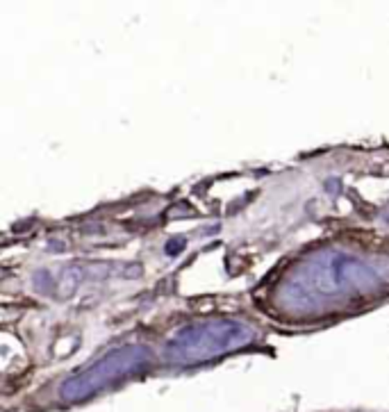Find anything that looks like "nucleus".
I'll use <instances>...</instances> for the list:
<instances>
[{"mask_svg": "<svg viewBox=\"0 0 389 412\" xmlns=\"http://www.w3.org/2000/svg\"><path fill=\"white\" fill-rule=\"evenodd\" d=\"M380 282V276L371 265L351 258L346 253H324L312 262L303 265L289 280V294L296 296L292 301H303L310 307L314 301H330L333 296L353 294L371 290Z\"/></svg>", "mask_w": 389, "mask_h": 412, "instance_id": "obj_1", "label": "nucleus"}, {"mask_svg": "<svg viewBox=\"0 0 389 412\" xmlns=\"http://www.w3.org/2000/svg\"><path fill=\"white\" fill-rule=\"evenodd\" d=\"M257 339V333L248 324L237 319L214 317L191 322L178 328L164 344V360L178 367H193L228 356Z\"/></svg>", "mask_w": 389, "mask_h": 412, "instance_id": "obj_2", "label": "nucleus"}, {"mask_svg": "<svg viewBox=\"0 0 389 412\" xmlns=\"http://www.w3.org/2000/svg\"><path fill=\"white\" fill-rule=\"evenodd\" d=\"M153 362V351L144 344H123L102 353L89 367L68 376L60 387V398L66 403H80L105 392L128 379L144 374Z\"/></svg>", "mask_w": 389, "mask_h": 412, "instance_id": "obj_3", "label": "nucleus"}, {"mask_svg": "<svg viewBox=\"0 0 389 412\" xmlns=\"http://www.w3.org/2000/svg\"><path fill=\"white\" fill-rule=\"evenodd\" d=\"M185 248V239H174V242H171V246H166V253L169 255H176L178 250H182Z\"/></svg>", "mask_w": 389, "mask_h": 412, "instance_id": "obj_4", "label": "nucleus"}]
</instances>
